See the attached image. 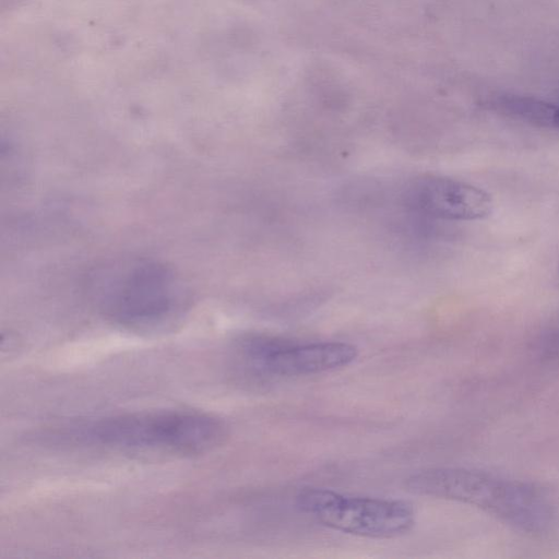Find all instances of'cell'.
<instances>
[{"mask_svg": "<svg viewBox=\"0 0 559 559\" xmlns=\"http://www.w3.org/2000/svg\"><path fill=\"white\" fill-rule=\"evenodd\" d=\"M92 304L109 321L134 331H156L185 312L189 294L166 264L150 258H118L100 263L87 275Z\"/></svg>", "mask_w": 559, "mask_h": 559, "instance_id": "1", "label": "cell"}, {"mask_svg": "<svg viewBox=\"0 0 559 559\" xmlns=\"http://www.w3.org/2000/svg\"><path fill=\"white\" fill-rule=\"evenodd\" d=\"M226 436L227 426L217 416L186 409L99 417L68 425L57 433L81 445L181 455L207 452Z\"/></svg>", "mask_w": 559, "mask_h": 559, "instance_id": "2", "label": "cell"}, {"mask_svg": "<svg viewBox=\"0 0 559 559\" xmlns=\"http://www.w3.org/2000/svg\"><path fill=\"white\" fill-rule=\"evenodd\" d=\"M405 489L475 507L532 535L548 532L555 519L554 506L539 487L475 468H425L405 479Z\"/></svg>", "mask_w": 559, "mask_h": 559, "instance_id": "3", "label": "cell"}, {"mask_svg": "<svg viewBox=\"0 0 559 559\" xmlns=\"http://www.w3.org/2000/svg\"><path fill=\"white\" fill-rule=\"evenodd\" d=\"M298 508L323 525L343 533L393 538L415 525L413 506L396 499L348 496L332 489L309 487L296 497Z\"/></svg>", "mask_w": 559, "mask_h": 559, "instance_id": "4", "label": "cell"}, {"mask_svg": "<svg viewBox=\"0 0 559 559\" xmlns=\"http://www.w3.org/2000/svg\"><path fill=\"white\" fill-rule=\"evenodd\" d=\"M247 359L275 376H307L332 371L350 365L358 348L346 342H313L295 345H273L261 340H248L240 348Z\"/></svg>", "mask_w": 559, "mask_h": 559, "instance_id": "5", "label": "cell"}, {"mask_svg": "<svg viewBox=\"0 0 559 559\" xmlns=\"http://www.w3.org/2000/svg\"><path fill=\"white\" fill-rule=\"evenodd\" d=\"M406 199L415 210L447 221L483 219L493 210V200L484 189L440 176L429 175L414 180Z\"/></svg>", "mask_w": 559, "mask_h": 559, "instance_id": "6", "label": "cell"}, {"mask_svg": "<svg viewBox=\"0 0 559 559\" xmlns=\"http://www.w3.org/2000/svg\"><path fill=\"white\" fill-rule=\"evenodd\" d=\"M485 105L502 116L536 127L555 129V103L533 96L518 94H496L485 100Z\"/></svg>", "mask_w": 559, "mask_h": 559, "instance_id": "7", "label": "cell"}, {"mask_svg": "<svg viewBox=\"0 0 559 559\" xmlns=\"http://www.w3.org/2000/svg\"><path fill=\"white\" fill-rule=\"evenodd\" d=\"M554 103H555V119H554V123H555V129L559 130V100L554 102Z\"/></svg>", "mask_w": 559, "mask_h": 559, "instance_id": "8", "label": "cell"}, {"mask_svg": "<svg viewBox=\"0 0 559 559\" xmlns=\"http://www.w3.org/2000/svg\"><path fill=\"white\" fill-rule=\"evenodd\" d=\"M557 272H558V276H559V260H558V264H557Z\"/></svg>", "mask_w": 559, "mask_h": 559, "instance_id": "9", "label": "cell"}]
</instances>
